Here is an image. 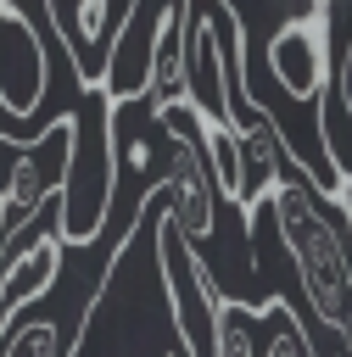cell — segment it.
<instances>
[{
	"instance_id": "cell-2",
	"label": "cell",
	"mask_w": 352,
	"mask_h": 357,
	"mask_svg": "<svg viewBox=\"0 0 352 357\" xmlns=\"http://www.w3.org/2000/svg\"><path fill=\"white\" fill-rule=\"evenodd\" d=\"M106 206H112V100L95 84L89 100L73 112V151L56 190V240L89 245L106 223Z\"/></svg>"
},
{
	"instance_id": "cell-6",
	"label": "cell",
	"mask_w": 352,
	"mask_h": 357,
	"mask_svg": "<svg viewBox=\"0 0 352 357\" xmlns=\"http://www.w3.org/2000/svg\"><path fill=\"white\" fill-rule=\"evenodd\" d=\"M330 201H341V212H346V223H352V167L335 156V195Z\"/></svg>"
},
{
	"instance_id": "cell-5",
	"label": "cell",
	"mask_w": 352,
	"mask_h": 357,
	"mask_svg": "<svg viewBox=\"0 0 352 357\" xmlns=\"http://www.w3.org/2000/svg\"><path fill=\"white\" fill-rule=\"evenodd\" d=\"M50 73H45V45L34 33V22L0 0V106L11 117H34V106L45 100Z\"/></svg>"
},
{
	"instance_id": "cell-7",
	"label": "cell",
	"mask_w": 352,
	"mask_h": 357,
	"mask_svg": "<svg viewBox=\"0 0 352 357\" xmlns=\"http://www.w3.org/2000/svg\"><path fill=\"white\" fill-rule=\"evenodd\" d=\"M162 357H196V346H190V335H184L179 307H173V340H168V351H162Z\"/></svg>"
},
{
	"instance_id": "cell-8",
	"label": "cell",
	"mask_w": 352,
	"mask_h": 357,
	"mask_svg": "<svg viewBox=\"0 0 352 357\" xmlns=\"http://www.w3.org/2000/svg\"><path fill=\"white\" fill-rule=\"evenodd\" d=\"M335 84H341V100L352 106V39H346V50H341V67H335Z\"/></svg>"
},
{
	"instance_id": "cell-1",
	"label": "cell",
	"mask_w": 352,
	"mask_h": 357,
	"mask_svg": "<svg viewBox=\"0 0 352 357\" xmlns=\"http://www.w3.org/2000/svg\"><path fill=\"white\" fill-rule=\"evenodd\" d=\"M324 190L307 178V173H285L274 178L268 190V206H274V229L296 262V279H302V296L313 307V318L346 340V357H352V245L346 234L335 229V218L324 212Z\"/></svg>"
},
{
	"instance_id": "cell-3",
	"label": "cell",
	"mask_w": 352,
	"mask_h": 357,
	"mask_svg": "<svg viewBox=\"0 0 352 357\" xmlns=\"http://www.w3.org/2000/svg\"><path fill=\"white\" fill-rule=\"evenodd\" d=\"M201 301H207V329L218 357H318L313 340L302 335V318L274 290L263 301H240V296H223L201 268Z\"/></svg>"
},
{
	"instance_id": "cell-4",
	"label": "cell",
	"mask_w": 352,
	"mask_h": 357,
	"mask_svg": "<svg viewBox=\"0 0 352 357\" xmlns=\"http://www.w3.org/2000/svg\"><path fill=\"white\" fill-rule=\"evenodd\" d=\"M324 6L313 0V11H296L291 22H279V33L268 39V73L285 89V100L296 106H318L324 84H330V50H324Z\"/></svg>"
}]
</instances>
